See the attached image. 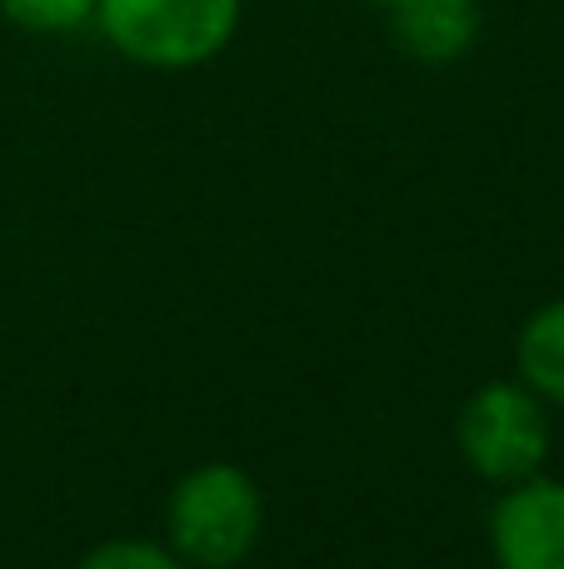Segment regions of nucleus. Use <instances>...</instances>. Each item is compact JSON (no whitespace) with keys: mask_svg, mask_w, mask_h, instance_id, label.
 <instances>
[{"mask_svg":"<svg viewBox=\"0 0 564 569\" xmlns=\"http://www.w3.org/2000/svg\"><path fill=\"white\" fill-rule=\"evenodd\" d=\"M95 10L110 46L160 70L210 60L240 20V0H95Z\"/></svg>","mask_w":564,"mask_h":569,"instance_id":"nucleus-1","label":"nucleus"},{"mask_svg":"<svg viewBox=\"0 0 564 569\" xmlns=\"http://www.w3.org/2000/svg\"><path fill=\"white\" fill-rule=\"evenodd\" d=\"M260 490L230 465H205L185 475L170 500V540L185 560L205 569H230L255 550Z\"/></svg>","mask_w":564,"mask_h":569,"instance_id":"nucleus-2","label":"nucleus"},{"mask_svg":"<svg viewBox=\"0 0 564 569\" xmlns=\"http://www.w3.org/2000/svg\"><path fill=\"white\" fill-rule=\"evenodd\" d=\"M460 450L470 470L500 485H520L545 465L550 425L545 410L520 385H485L460 410Z\"/></svg>","mask_w":564,"mask_h":569,"instance_id":"nucleus-3","label":"nucleus"},{"mask_svg":"<svg viewBox=\"0 0 564 569\" xmlns=\"http://www.w3.org/2000/svg\"><path fill=\"white\" fill-rule=\"evenodd\" d=\"M500 569H564V485L520 480L495 510Z\"/></svg>","mask_w":564,"mask_h":569,"instance_id":"nucleus-4","label":"nucleus"},{"mask_svg":"<svg viewBox=\"0 0 564 569\" xmlns=\"http://www.w3.org/2000/svg\"><path fill=\"white\" fill-rule=\"evenodd\" d=\"M390 30L420 60H455L480 30L475 0H390Z\"/></svg>","mask_w":564,"mask_h":569,"instance_id":"nucleus-5","label":"nucleus"},{"mask_svg":"<svg viewBox=\"0 0 564 569\" xmlns=\"http://www.w3.org/2000/svg\"><path fill=\"white\" fill-rule=\"evenodd\" d=\"M520 375L564 405V300L545 305L520 335Z\"/></svg>","mask_w":564,"mask_h":569,"instance_id":"nucleus-6","label":"nucleus"},{"mask_svg":"<svg viewBox=\"0 0 564 569\" xmlns=\"http://www.w3.org/2000/svg\"><path fill=\"white\" fill-rule=\"evenodd\" d=\"M0 10L26 30H75L95 0H0Z\"/></svg>","mask_w":564,"mask_h":569,"instance_id":"nucleus-7","label":"nucleus"},{"mask_svg":"<svg viewBox=\"0 0 564 569\" xmlns=\"http://www.w3.org/2000/svg\"><path fill=\"white\" fill-rule=\"evenodd\" d=\"M80 569H180L170 560L160 545H145V540H110L100 545L95 555H85Z\"/></svg>","mask_w":564,"mask_h":569,"instance_id":"nucleus-8","label":"nucleus"},{"mask_svg":"<svg viewBox=\"0 0 564 569\" xmlns=\"http://www.w3.org/2000/svg\"><path fill=\"white\" fill-rule=\"evenodd\" d=\"M385 6H390V0H385Z\"/></svg>","mask_w":564,"mask_h":569,"instance_id":"nucleus-9","label":"nucleus"}]
</instances>
